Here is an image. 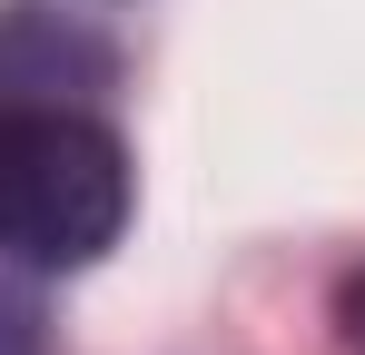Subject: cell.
<instances>
[{
    "label": "cell",
    "instance_id": "1",
    "mask_svg": "<svg viewBox=\"0 0 365 355\" xmlns=\"http://www.w3.org/2000/svg\"><path fill=\"white\" fill-rule=\"evenodd\" d=\"M128 227V148L69 99L0 109V257L89 267Z\"/></svg>",
    "mask_w": 365,
    "mask_h": 355
},
{
    "label": "cell",
    "instance_id": "2",
    "mask_svg": "<svg viewBox=\"0 0 365 355\" xmlns=\"http://www.w3.org/2000/svg\"><path fill=\"white\" fill-rule=\"evenodd\" d=\"M346 346L365 355V277H356V287H346Z\"/></svg>",
    "mask_w": 365,
    "mask_h": 355
}]
</instances>
